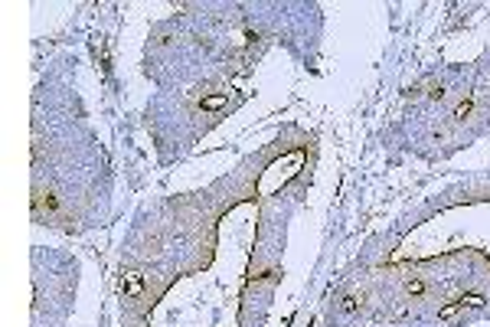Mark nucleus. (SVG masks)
<instances>
[{"label":"nucleus","mask_w":490,"mask_h":327,"mask_svg":"<svg viewBox=\"0 0 490 327\" xmlns=\"http://www.w3.org/2000/svg\"><path fill=\"white\" fill-rule=\"evenodd\" d=\"M405 295H412V298L425 295V281H422V278H412V281H405Z\"/></svg>","instance_id":"0eeeda50"},{"label":"nucleus","mask_w":490,"mask_h":327,"mask_svg":"<svg viewBox=\"0 0 490 327\" xmlns=\"http://www.w3.org/2000/svg\"><path fill=\"white\" fill-rule=\"evenodd\" d=\"M461 307H464V301H461V298H454V301H448V304H444L441 311H438V321H451V317L458 314Z\"/></svg>","instance_id":"7ed1b4c3"},{"label":"nucleus","mask_w":490,"mask_h":327,"mask_svg":"<svg viewBox=\"0 0 490 327\" xmlns=\"http://www.w3.org/2000/svg\"><path fill=\"white\" fill-rule=\"evenodd\" d=\"M360 304H363V295H346L343 301H340V311H346V314H350V311H356Z\"/></svg>","instance_id":"423d86ee"},{"label":"nucleus","mask_w":490,"mask_h":327,"mask_svg":"<svg viewBox=\"0 0 490 327\" xmlns=\"http://www.w3.org/2000/svg\"><path fill=\"white\" fill-rule=\"evenodd\" d=\"M471 111H474V99H464V102L458 105V108H454V121H464Z\"/></svg>","instance_id":"39448f33"},{"label":"nucleus","mask_w":490,"mask_h":327,"mask_svg":"<svg viewBox=\"0 0 490 327\" xmlns=\"http://www.w3.org/2000/svg\"><path fill=\"white\" fill-rule=\"evenodd\" d=\"M121 291H124V298H138L141 291H144V278H141V272H124Z\"/></svg>","instance_id":"f257e3e1"},{"label":"nucleus","mask_w":490,"mask_h":327,"mask_svg":"<svg viewBox=\"0 0 490 327\" xmlns=\"http://www.w3.org/2000/svg\"><path fill=\"white\" fill-rule=\"evenodd\" d=\"M226 102H229L226 95H206V99H203L200 105H203V111H216V108H222Z\"/></svg>","instance_id":"20e7f679"},{"label":"nucleus","mask_w":490,"mask_h":327,"mask_svg":"<svg viewBox=\"0 0 490 327\" xmlns=\"http://www.w3.org/2000/svg\"><path fill=\"white\" fill-rule=\"evenodd\" d=\"M461 301H464V307H484L487 298L484 295H461Z\"/></svg>","instance_id":"6e6552de"},{"label":"nucleus","mask_w":490,"mask_h":327,"mask_svg":"<svg viewBox=\"0 0 490 327\" xmlns=\"http://www.w3.org/2000/svg\"><path fill=\"white\" fill-rule=\"evenodd\" d=\"M33 209H46V213H56L59 209V200L52 197V193H33Z\"/></svg>","instance_id":"f03ea898"}]
</instances>
